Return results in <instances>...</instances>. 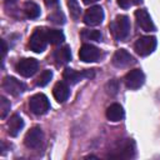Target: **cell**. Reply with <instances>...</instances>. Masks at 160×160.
<instances>
[{
	"label": "cell",
	"mask_w": 160,
	"mask_h": 160,
	"mask_svg": "<svg viewBox=\"0 0 160 160\" xmlns=\"http://www.w3.org/2000/svg\"><path fill=\"white\" fill-rule=\"evenodd\" d=\"M111 32L116 40H125L130 34V20L126 15H118L110 25Z\"/></svg>",
	"instance_id": "6da1fadb"
},
{
	"label": "cell",
	"mask_w": 160,
	"mask_h": 160,
	"mask_svg": "<svg viewBox=\"0 0 160 160\" xmlns=\"http://www.w3.org/2000/svg\"><path fill=\"white\" fill-rule=\"evenodd\" d=\"M48 35L46 31L41 28H38L34 30V32L30 36V41H29V46L32 51L35 52H42L48 45Z\"/></svg>",
	"instance_id": "7a4b0ae2"
},
{
	"label": "cell",
	"mask_w": 160,
	"mask_h": 160,
	"mask_svg": "<svg viewBox=\"0 0 160 160\" xmlns=\"http://www.w3.org/2000/svg\"><path fill=\"white\" fill-rule=\"evenodd\" d=\"M29 108L35 115H44L50 109V102L44 94H35L29 100Z\"/></svg>",
	"instance_id": "3957f363"
},
{
	"label": "cell",
	"mask_w": 160,
	"mask_h": 160,
	"mask_svg": "<svg viewBox=\"0 0 160 160\" xmlns=\"http://www.w3.org/2000/svg\"><path fill=\"white\" fill-rule=\"evenodd\" d=\"M156 48V39L154 36H141L136 40L134 49L138 55L148 56L150 55Z\"/></svg>",
	"instance_id": "277c9868"
},
{
	"label": "cell",
	"mask_w": 160,
	"mask_h": 160,
	"mask_svg": "<svg viewBox=\"0 0 160 160\" xmlns=\"http://www.w3.org/2000/svg\"><path fill=\"white\" fill-rule=\"evenodd\" d=\"M38 66H39V64H38V61H36L35 59H32V58H26V59H21V60L16 64L15 69H16V71H18L21 76L29 78V76H32V75L36 72Z\"/></svg>",
	"instance_id": "5b68a950"
},
{
	"label": "cell",
	"mask_w": 160,
	"mask_h": 160,
	"mask_svg": "<svg viewBox=\"0 0 160 160\" xmlns=\"http://www.w3.org/2000/svg\"><path fill=\"white\" fill-rule=\"evenodd\" d=\"M124 81H125V85H126L128 89H130V90H136V89H139V88L144 84V81H145V75H144V72H142L141 70L134 69V70H130V71L125 75Z\"/></svg>",
	"instance_id": "8992f818"
},
{
	"label": "cell",
	"mask_w": 160,
	"mask_h": 160,
	"mask_svg": "<svg viewBox=\"0 0 160 160\" xmlns=\"http://www.w3.org/2000/svg\"><path fill=\"white\" fill-rule=\"evenodd\" d=\"M104 20V11L101 6H91L84 14V22L89 26H96Z\"/></svg>",
	"instance_id": "52a82bcc"
},
{
	"label": "cell",
	"mask_w": 160,
	"mask_h": 160,
	"mask_svg": "<svg viewBox=\"0 0 160 160\" xmlns=\"http://www.w3.org/2000/svg\"><path fill=\"white\" fill-rule=\"evenodd\" d=\"M42 138H44L42 130H41L39 126H34L32 129H30V130L26 132L25 139H24V144L26 145V148L36 149V148L40 146V144L42 142Z\"/></svg>",
	"instance_id": "ba28073f"
},
{
	"label": "cell",
	"mask_w": 160,
	"mask_h": 160,
	"mask_svg": "<svg viewBox=\"0 0 160 160\" xmlns=\"http://www.w3.org/2000/svg\"><path fill=\"white\" fill-rule=\"evenodd\" d=\"M101 56V52L100 50L91 45V44H84L81 48H80V51H79V58L80 60H82L84 62H92V61H96L99 60V58Z\"/></svg>",
	"instance_id": "9c48e42d"
},
{
	"label": "cell",
	"mask_w": 160,
	"mask_h": 160,
	"mask_svg": "<svg viewBox=\"0 0 160 160\" xmlns=\"http://www.w3.org/2000/svg\"><path fill=\"white\" fill-rule=\"evenodd\" d=\"M135 18H136V22L141 28V30L148 31V32L155 30V25H154V22H152V20H151V18H150V15H149L146 9L136 10L135 11Z\"/></svg>",
	"instance_id": "30bf717a"
},
{
	"label": "cell",
	"mask_w": 160,
	"mask_h": 160,
	"mask_svg": "<svg viewBox=\"0 0 160 160\" xmlns=\"http://www.w3.org/2000/svg\"><path fill=\"white\" fill-rule=\"evenodd\" d=\"M2 88L4 90H6L9 94L14 95V96H18L20 94L24 92L25 90V85L24 82H21L20 80L12 78V76H6L2 81Z\"/></svg>",
	"instance_id": "8fae6325"
},
{
	"label": "cell",
	"mask_w": 160,
	"mask_h": 160,
	"mask_svg": "<svg viewBox=\"0 0 160 160\" xmlns=\"http://www.w3.org/2000/svg\"><path fill=\"white\" fill-rule=\"evenodd\" d=\"M112 64L116 68H126L130 64H134V58L125 49L118 50L112 56Z\"/></svg>",
	"instance_id": "7c38bea8"
},
{
	"label": "cell",
	"mask_w": 160,
	"mask_h": 160,
	"mask_svg": "<svg viewBox=\"0 0 160 160\" xmlns=\"http://www.w3.org/2000/svg\"><path fill=\"white\" fill-rule=\"evenodd\" d=\"M69 94H70L69 86H68L64 81H59V82L55 84V86H54V89H52V95H54V98L56 99V101L64 102L65 100H68Z\"/></svg>",
	"instance_id": "4fadbf2b"
},
{
	"label": "cell",
	"mask_w": 160,
	"mask_h": 160,
	"mask_svg": "<svg viewBox=\"0 0 160 160\" xmlns=\"http://www.w3.org/2000/svg\"><path fill=\"white\" fill-rule=\"evenodd\" d=\"M24 128V120L19 114H14L8 121V132L11 136H16Z\"/></svg>",
	"instance_id": "5bb4252c"
},
{
	"label": "cell",
	"mask_w": 160,
	"mask_h": 160,
	"mask_svg": "<svg viewBox=\"0 0 160 160\" xmlns=\"http://www.w3.org/2000/svg\"><path fill=\"white\" fill-rule=\"evenodd\" d=\"M106 118L110 121H120L124 118V109L121 105L119 104H111L108 109H106Z\"/></svg>",
	"instance_id": "9a60e30c"
},
{
	"label": "cell",
	"mask_w": 160,
	"mask_h": 160,
	"mask_svg": "<svg viewBox=\"0 0 160 160\" xmlns=\"http://www.w3.org/2000/svg\"><path fill=\"white\" fill-rule=\"evenodd\" d=\"M54 58H55L56 62L60 64V65H64V64L69 62V61L71 60V51H70V48L65 45V46L58 49V50L55 51Z\"/></svg>",
	"instance_id": "2e32d148"
},
{
	"label": "cell",
	"mask_w": 160,
	"mask_h": 160,
	"mask_svg": "<svg viewBox=\"0 0 160 160\" xmlns=\"http://www.w3.org/2000/svg\"><path fill=\"white\" fill-rule=\"evenodd\" d=\"M62 78H64V80L66 82L74 85V84L79 82L82 78H85V75H84V71L82 72H78V71H75L72 69H65L64 72H62Z\"/></svg>",
	"instance_id": "e0dca14e"
},
{
	"label": "cell",
	"mask_w": 160,
	"mask_h": 160,
	"mask_svg": "<svg viewBox=\"0 0 160 160\" xmlns=\"http://www.w3.org/2000/svg\"><path fill=\"white\" fill-rule=\"evenodd\" d=\"M24 12L30 19H36L40 15V6L34 1H26L24 4Z\"/></svg>",
	"instance_id": "ac0fdd59"
},
{
	"label": "cell",
	"mask_w": 160,
	"mask_h": 160,
	"mask_svg": "<svg viewBox=\"0 0 160 160\" xmlns=\"http://www.w3.org/2000/svg\"><path fill=\"white\" fill-rule=\"evenodd\" d=\"M46 35H48V41L52 45H58V44H61L64 40H65V36H64V32L61 30H55V29H51L49 31H46Z\"/></svg>",
	"instance_id": "d6986e66"
},
{
	"label": "cell",
	"mask_w": 160,
	"mask_h": 160,
	"mask_svg": "<svg viewBox=\"0 0 160 160\" xmlns=\"http://www.w3.org/2000/svg\"><path fill=\"white\" fill-rule=\"evenodd\" d=\"M81 36L84 40H92V41H100L101 40V32L92 29H84L81 32Z\"/></svg>",
	"instance_id": "ffe728a7"
},
{
	"label": "cell",
	"mask_w": 160,
	"mask_h": 160,
	"mask_svg": "<svg viewBox=\"0 0 160 160\" xmlns=\"http://www.w3.org/2000/svg\"><path fill=\"white\" fill-rule=\"evenodd\" d=\"M51 78H52V72L50 70H44L39 75V78L36 79V85L38 86H45V85L49 84V81L51 80Z\"/></svg>",
	"instance_id": "44dd1931"
},
{
	"label": "cell",
	"mask_w": 160,
	"mask_h": 160,
	"mask_svg": "<svg viewBox=\"0 0 160 160\" xmlns=\"http://www.w3.org/2000/svg\"><path fill=\"white\" fill-rule=\"evenodd\" d=\"M10 111V101L5 96H0V115L1 119H5Z\"/></svg>",
	"instance_id": "7402d4cb"
},
{
	"label": "cell",
	"mask_w": 160,
	"mask_h": 160,
	"mask_svg": "<svg viewBox=\"0 0 160 160\" xmlns=\"http://www.w3.org/2000/svg\"><path fill=\"white\" fill-rule=\"evenodd\" d=\"M68 6L70 9V14L74 19H78L80 15V6L78 4V0H68Z\"/></svg>",
	"instance_id": "603a6c76"
},
{
	"label": "cell",
	"mask_w": 160,
	"mask_h": 160,
	"mask_svg": "<svg viewBox=\"0 0 160 160\" xmlns=\"http://www.w3.org/2000/svg\"><path fill=\"white\" fill-rule=\"evenodd\" d=\"M141 0H118V4L120 8L122 9H129L130 6H134V5H138L140 4Z\"/></svg>",
	"instance_id": "cb8c5ba5"
},
{
	"label": "cell",
	"mask_w": 160,
	"mask_h": 160,
	"mask_svg": "<svg viewBox=\"0 0 160 160\" xmlns=\"http://www.w3.org/2000/svg\"><path fill=\"white\" fill-rule=\"evenodd\" d=\"M60 15H62V14H60V12H55V14H52V15H50L49 16V20H51V21H54V22H56V24H62L64 22V20H60Z\"/></svg>",
	"instance_id": "d4e9b609"
},
{
	"label": "cell",
	"mask_w": 160,
	"mask_h": 160,
	"mask_svg": "<svg viewBox=\"0 0 160 160\" xmlns=\"http://www.w3.org/2000/svg\"><path fill=\"white\" fill-rule=\"evenodd\" d=\"M1 45H2V58H4V56H5V54H6L8 48H6V44H5V41H4V40H1Z\"/></svg>",
	"instance_id": "484cf974"
},
{
	"label": "cell",
	"mask_w": 160,
	"mask_h": 160,
	"mask_svg": "<svg viewBox=\"0 0 160 160\" xmlns=\"http://www.w3.org/2000/svg\"><path fill=\"white\" fill-rule=\"evenodd\" d=\"M82 1H84V4L89 5V4H94V2H96L98 0H82Z\"/></svg>",
	"instance_id": "4316f807"
}]
</instances>
